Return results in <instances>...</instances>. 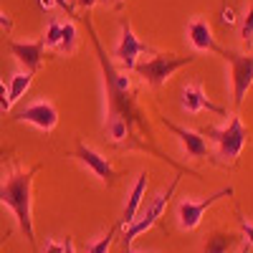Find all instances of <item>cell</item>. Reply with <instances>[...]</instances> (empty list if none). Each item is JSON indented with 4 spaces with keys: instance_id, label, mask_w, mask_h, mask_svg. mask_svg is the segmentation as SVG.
<instances>
[{
    "instance_id": "7402d4cb",
    "label": "cell",
    "mask_w": 253,
    "mask_h": 253,
    "mask_svg": "<svg viewBox=\"0 0 253 253\" xmlns=\"http://www.w3.org/2000/svg\"><path fill=\"white\" fill-rule=\"evenodd\" d=\"M241 41L246 46L253 43V3H251V8H248V13L243 18V23H241Z\"/></svg>"
},
{
    "instance_id": "277c9868",
    "label": "cell",
    "mask_w": 253,
    "mask_h": 253,
    "mask_svg": "<svg viewBox=\"0 0 253 253\" xmlns=\"http://www.w3.org/2000/svg\"><path fill=\"white\" fill-rule=\"evenodd\" d=\"M195 56H175V53H155L152 58H147L142 63H137L134 71L150 84L152 89H160L162 84H167V79H170L175 71H180L182 66H187V63H193Z\"/></svg>"
},
{
    "instance_id": "44dd1931",
    "label": "cell",
    "mask_w": 253,
    "mask_h": 253,
    "mask_svg": "<svg viewBox=\"0 0 253 253\" xmlns=\"http://www.w3.org/2000/svg\"><path fill=\"white\" fill-rule=\"evenodd\" d=\"M41 41H43L46 48H58V43H61V23L58 20H51L48 28H46V36Z\"/></svg>"
},
{
    "instance_id": "ac0fdd59",
    "label": "cell",
    "mask_w": 253,
    "mask_h": 253,
    "mask_svg": "<svg viewBox=\"0 0 253 253\" xmlns=\"http://www.w3.org/2000/svg\"><path fill=\"white\" fill-rule=\"evenodd\" d=\"M76 43H79V33H76V26L71 23H61V43H58V51L61 53H74L76 51Z\"/></svg>"
},
{
    "instance_id": "6da1fadb",
    "label": "cell",
    "mask_w": 253,
    "mask_h": 253,
    "mask_svg": "<svg viewBox=\"0 0 253 253\" xmlns=\"http://www.w3.org/2000/svg\"><path fill=\"white\" fill-rule=\"evenodd\" d=\"M86 28H89V36H91V43H94V51H96V58H99V66H101V76H104V91H107V104H109V117H119L124 119L126 124H142L139 119V112H137V104L132 99V81L126 74L117 71L114 63L107 58V51L101 48L99 43V36L91 26V20L86 15Z\"/></svg>"
},
{
    "instance_id": "4dcf8cb0",
    "label": "cell",
    "mask_w": 253,
    "mask_h": 253,
    "mask_svg": "<svg viewBox=\"0 0 253 253\" xmlns=\"http://www.w3.org/2000/svg\"><path fill=\"white\" fill-rule=\"evenodd\" d=\"M238 253H251V246L243 241V246H241V251H238Z\"/></svg>"
},
{
    "instance_id": "52a82bcc",
    "label": "cell",
    "mask_w": 253,
    "mask_h": 253,
    "mask_svg": "<svg viewBox=\"0 0 253 253\" xmlns=\"http://www.w3.org/2000/svg\"><path fill=\"white\" fill-rule=\"evenodd\" d=\"M230 195H233V187H223V190H218V193L208 195L203 200H190V198L182 200L177 205V223H180V228L182 230H195L200 225L203 215H205V210L213 203H218L220 198H230Z\"/></svg>"
},
{
    "instance_id": "4316f807",
    "label": "cell",
    "mask_w": 253,
    "mask_h": 253,
    "mask_svg": "<svg viewBox=\"0 0 253 253\" xmlns=\"http://www.w3.org/2000/svg\"><path fill=\"white\" fill-rule=\"evenodd\" d=\"M76 3H79L81 8H86V10H89V8H94L96 3H101V0H76Z\"/></svg>"
},
{
    "instance_id": "5b68a950",
    "label": "cell",
    "mask_w": 253,
    "mask_h": 253,
    "mask_svg": "<svg viewBox=\"0 0 253 253\" xmlns=\"http://www.w3.org/2000/svg\"><path fill=\"white\" fill-rule=\"evenodd\" d=\"M175 187H177V177L170 182V187L165 190V193H160L150 205H147V210H142V213L134 218V223L132 225H126L124 228V233H122V241H124V248H129L132 246V241L137 238V236H142V233H147L157 220H160V215H162V210H165V205L170 203V198H172V193H175Z\"/></svg>"
},
{
    "instance_id": "cb8c5ba5",
    "label": "cell",
    "mask_w": 253,
    "mask_h": 253,
    "mask_svg": "<svg viewBox=\"0 0 253 253\" xmlns=\"http://www.w3.org/2000/svg\"><path fill=\"white\" fill-rule=\"evenodd\" d=\"M241 230H243V238H246V243L253 248V223H248V220H241Z\"/></svg>"
},
{
    "instance_id": "e0dca14e",
    "label": "cell",
    "mask_w": 253,
    "mask_h": 253,
    "mask_svg": "<svg viewBox=\"0 0 253 253\" xmlns=\"http://www.w3.org/2000/svg\"><path fill=\"white\" fill-rule=\"evenodd\" d=\"M31 84H33V74L31 71H23V74H15L8 84V94H10V104L20 101L26 96V91L31 89Z\"/></svg>"
},
{
    "instance_id": "f546056e",
    "label": "cell",
    "mask_w": 253,
    "mask_h": 253,
    "mask_svg": "<svg viewBox=\"0 0 253 253\" xmlns=\"http://www.w3.org/2000/svg\"><path fill=\"white\" fill-rule=\"evenodd\" d=\"M38 3H41V8H43V10H48V8L56 3V0H38Z\"/></svg>"
},
{
    "instance_id": "d6986e66",
    "label": "cell",
    "mask_w": 253,
    "mask_h": 253,
    "mask_svg": "<svg viewBox=\"0 0 253 253\" xmlns=\"http://www.w3.org/2000/svg\"><path fill=\"white\" fill-rule=\"evenodd\" d=\"M107 134L114 139V142H124L126 134H129V124L119 117H109L107 119Z\"/></svg>"
},
{
    "instance_id": "3957f363",
    "label": "cell",
    "mask_w": 253,
    "mask_h": 253,
    "mask_svg": "<svg viewBox=\"0 0 253 253\" xmlns=\"http://www.w3.org/2000/svg\"><path fill=\"white\" fill-rule=\"evenodd\" d=\"M200 134H205L215 142L218 157L223 162H236V157L243 152L246 139H248V129L243 126L241 117H230L225 126H205Z\"/></svg>"
},
{
    "instance_id": "9a60e30c",
    "label": "cell",
    "mask_w": 253,
    "mask_h": 253,
    "mask_svg": "<svg viewBox=\"0 0 253 253\" xmlns=\"http://www.w3.org/2000/svg\"><path fill=\"white\" fill-rule=\"evenodd\" d=\"M147 193V172H142L137 177V182L132 185L129 195H126V203H124V210H122V218H119V225H132L134 218L139 215V208H142V198Z\"/></svg>"
},
{
    "instance_id": "1f68e13d",
    "label": "cell",
    "mask_w": 253,
    "mask_h": 253,
    "mask_svg": "<svg viewBox=\"0 0 253 253\" xmlns=\"http://www.w3.org/2000/svg\"><path fill=\"white\" fill-rule=\"evenodd\" d=\"M101 3H119V0H101Z\"/></svg>"
},
{
    "instance_id": "ba28073f",
    "label": "cell",
    "mask_w": 253,
    "mask_h": 253,
    "mask_svg": "<svg viewBox=\"0 0 253 253\" xmlns=\"http://www.w3.org/2000/svg\"><path fill=\"white\" fill-rule=\"evenodd\" d=\"M144 51H147V46L134 36V31H132V26H129V20H122V36H119V43H117V48H114L117 61L122 63L126 71H134L137 56L144 53Z\"/></svg>"
},
{
    "instance_id": "f1b7e54d",
    "label": "cell",
    "mask_w": 253,
    "mask_h": 253,
    "mask_svg": "<svg viewBox=\"0 0 253 253\" xmlns=\"http://www.w3.org/2000/svg\"><path fill=\"white\" fill-rule=\"evenodd\" d=\"M63 253H76V248H74V241H71V238H66V243H63Z\"/></svg>"
},
{
    "instance_id": "30bf717a",
    "label": "cell",
    "mask_w": 253,
    "mask_h": 253,
    "mask_svg": "<svg viewBox=\"0 0 253 253\" xmlns=\"http://www.w3.org/2000/svg\"><path fill=\"white\" fill-rule=\"evenodd\" d=\"M165 126L170 129L177 139H180V144H182V152L190 157V160H203V157H210V147H208V142H205V137L200 134V132H195V129H185V126H177L175 122H170L165 117Z\"/></svg>"
},
{
    "instance_id": "603a6c76",
    "label": "cell",
    "mask_w": 253,
    "mask_h": 253,
    "mask_svg": "<svg viewBox=\"0 0 253 253\" xmlns=\"http://www.w3.org/2000/svg\"><path fill=\"white\" fill-rule=\"evenodd\" d=\"M13 107L10 104V94H8V86L3 84V79H0V112H8Z\"/></svg>"
},
{
    "instance_id": "5bb4252c",
    "label": "cell",
    "mask_w": 253,
    "mask_h": 253,
    "mask_svg": "<svg viewBox=\"0 0 253 253\" xmlns=\"http://www.w3.org/2000/svg\"><path fill=\"white\" fill-rule=\"evenodd\" d=\"M187 38L193 43L195 51H213V53H220V46L215 43V36L210 31V23L205 18H195L193 23L187 26Z\"/></svg>"
},
{
    "instance_id": "484cf974",
    "label": "cell",
    "mask_w": 253,
    "mask_h": 253,
    "mask_svg": "<svg viewBox=\"0 0 253 253\" xmlns=\"http://www.w3.org/2000/svg\"><path fill=\"white\" fill-rule=\"evenodd\" d=\"M43 253H63V243L61 241H48L43 246Z\"/></svg>"
},
{
    "instance_id": "8992f818",
    "label": "cell",
    "mask_w": 253,
    "mask_h": 253,
    "mask_svg": "<svg viewBox=\"0 0 253 253\" xmlns=\"http://www.w3.org/2000/svg\"><path fill=\"white\" fill-rule=\"evenodd\" d=\"M220 56L230 63V79H233V104L241 107L243 96L248 94L253 84V56L248 53H236L230 48H220Z\"/></svg>"
},
{
    "instance_id": "4fadbf2b",
    "label": "cell",
    "mask_w": 253,
    "mask_h": 253,
    "mask_svg": "<svg viewBox=\"0 0 253 253\" xmlns=\"http://www.w3.org/2000/svg\"><path fill=\"white\" fill-rule=\"evenodd\" d=\"M180 104H182V109L190 112V114H198V112H213V114H220V117L228 114L223 107H218V104H213L205 96L200 84H190V86H185L182 96H180Z\"/></svg>"
},
{
    "instance_id": "7c38bea8",
    "label": "cell",
    "mask_w": 253,
    "mask_h": 253,
    "mask_svg": "<svg viewBox=\"0 0 253 253\" xmlns=\"http://www.w3.org/2000/svg\"><path fill=\"white\" fill-rule=\"evenodd\" d=\"M43 41H26V43H20V41H8V51L18 58L20 66H26V71L36 74L41 69V63H43Z\"/></svg>"
},
{
    "instance_id": "d4e9b609",
    "label": "cell",
    "mask_w": 253,
    "mask_h": 253,
    "mask_svg": "<svg viewBox=\"0 0 253 253\" xmlns=\"http://www.w3.org/2000/svg\"><path fill=\"white\" fill-rule=\"evenodd\" d=\"M220 20H223V26H233V23H236V13L230 10V8H223V13H220Z\"/></svg>"
},
{
    "instance_id": "836d02e7",
    "label": "cell",
    "mask_w": 253,
    "mask_h": 253,
    "mask_svg": "<svg viewBox=\"0 0 253 253\" xmlns=\"http://www.w3.org/2000/svg\"><path fill=\"white\" fill-rule=\"evenodd\" d=\"M3 152H5V150H0V157H3Z\"/></svg>"
},
{
    "instance_id": "83f0119b",
    "label": "cell",
    "mask_w": 253,
    "mask_h": 253,
    "mask_svg": "<svg viewBox=\"0 0 253 253\" xmlns=\"http://www.w3.org/2000/svg\"><path fill=\"white\" fill-rule=\"evenodd\" d=\"M0 26H3V28H10V26H13V23H10V18H8L3 10H0Z\"/></svg>"
},
{
    "instance_id": "9c48e42d",
    "label": "cell",
    "mask_w": 253,
    "mask_h": 253,
    "mask_svg": "<svg viewBox=\"0 0 253 253\" xmlns=\"http://www.w3.org/2000/svg\"><path fill=\"white\" fill-rule=\"evenodd\" d=\"M15 122H26V124H33L43 132H51L53 126L58 124V109L53 107L51 101H33L23 112L15 114Z\"/></svg>"
},
{
    "instance_id": "2e32d148",
    "label": "cell",
    "mask_w": 253,
    "mask_h": 253,
    "mask_svg": "<svg viewBox=\"0 0 253 253\" xmlns=\"http://www.w3.org/2000/svg\"><path fill=\"white\" fill-rule=\"evenodd\" d=\"M236 236L233 233H225V230H213V233L205 236V246L203 253H228L230 248L236 246Z\"/></svg>"
},
{
    "instance_id": "ffe728a7",
    "label": "cell",
    "mask_w": 253,
    "mask_h": 253,
    "mask_svg": "<svg viewBox=\"0 0 253 253\" xmlns=\"http://www.w3.org/2000/svg\"><path fill=\"white\" fill-rule=\"evenodd\" d=\"M117 228H119V225L109 228V230H107V233H104L101 238L91 241V243L86 246V253H109V248H112V241H114V236H117Z\"/></svg>"
},
{
    "instance_id": "8fae6325",
    "label": "cell",
    "mask_w": 253,
    "mask_h": 253,
    "mask_svg": "<svg viewBox=\"0 0 253 253\" xmlns=\"http://www.w3.org/2000/svg\"><path fill=\"white\" fill-rule=\"evenodd\" d=\"M76 160L79 162H84L89 167V170L101 180V182H107V185H114V180H117V172H114V167L109 165V160L104 157V155H99L96 150H91V147H86L84 142H79L76 144Z\"/></svg>"
},
{
    "instance_id": "e575fe53",
    "label": "cell",
    "mask_w": 253,
    "mask_h": 253,
    "mask_svg": "<svg viewBox=\"0 0 253 253\" xmlns=\"http://www.w3.org/2000/svg\"><path fill=\"white\" fill-rule=\"evenodd\" d=\"M225 3H228V0H223V8H225Z\"/></svg>"
},
{
    "instance_id": "d6a6232c",
    "label": "cell",
    "mask_w": 253,
    "mask_h": 253,
    "mask_svg": "<svg viewBox=\"0 0 253 253\" xmlns=\"http://www.w3.org/2000/svg\"><path fill=\"white\" fill-rule=\"evenodd\" d=\"M126 253H137V251H132V248H126Z\"/></svg>"
},
{
    "instance_id": "7a4b0ae2",
    "label": "cell",
    "mask_w": 253,
    "mask_h": 253,
    "mask_svg": "<svg viewBox=\"0 0 253 253\" xmlns=\"http://www.w3.org/2000/svg\"><path fill=\"white\" fill-rule=\"evenodd\" d=\"M38 167L33 170H18L13 167L10 177L0 185V203L8 205L15 218H18V225L23 230V236L28 238V243L33 246L36 238H33V215H31V187H33V175H36Z\"/></svg>"
}]
</instances>
